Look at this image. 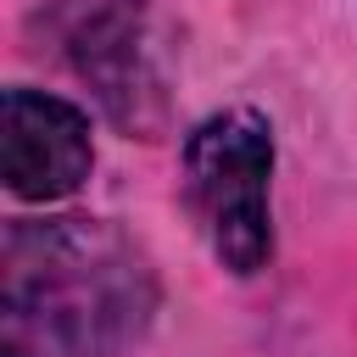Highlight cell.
Masks as SVG:
<instances>
[{"label":"cell","instance_id":"obj_1","mask_svg":"<svg viewBox=\"0 0 357 357\" xmlns=\"http://www.w3.org/2000/svg\"><path fill=\"white\" fill-rule=\"evenodd\" d=\"M151 312L145 262L95 218L22 223L6 240V318L67 357H112Z\"/></svg>","mask_w":357,"mask_h":357},{"label":"cell","instance_id":"obj_2","mask_svg":"<svg viewBox=\"0 0 357 357\" xmlns=\"http://www.w3.org/2000/svg\"><path fill=\"white\" fill-rule=\"evenodd\" d=\"M268 167H273V139L257 112H218L184 145L190 206L229 273H257L268 262V245H273Z\"/></svg>","mask_w":357,"mask_h":357},{"label":"cell","instance_id":"obj_3","mask_svg":"<svg viewBox=\"0 0 357 357\" xmlns=\"http://www.w3.org/2000/svg\"><path fill=\"white\" fill-rule=\"evenodd\" d=\"M0 167L11 195L22 201H61L89 178V123L78 106L39 95V89H6L0 100Z\"/></svg>","mask_w":357,"mask_h":357},{"label":"cell","instance_id":"obj_4","mask_svg":"<svg viewBox=\"0 0 357 357\" xmlns=\"http://www.w3.org/2000/svg\"><path fill=\"white\" fill-rule=\"evenodd\" d=\"M0 357H28V340H22L17 324H6V351H0Z\"/></svg>","mask_w":357,"mask_h":357}]
</instances>
